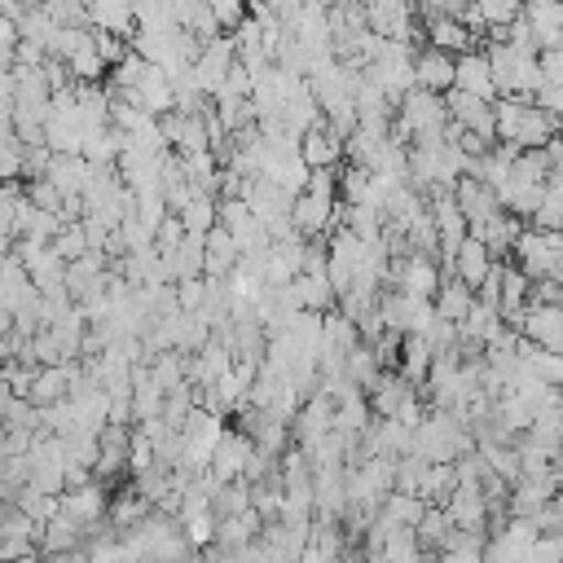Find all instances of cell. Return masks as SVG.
<instances>
[{
    "label": "cell",
    "mask_w": 563,
    "mask_h": 563,
    "mask_svg": "<svg viewBox=\"0 0 563 563\" xmlns=\"http://www.w3.org/2000/svg\"><path fill=\"white\" fill-rule=\"evenodd\" d=\"M519 334L528 339V343H537L541 352H554V356H563V303H528L523 312H519Z\"/></svg>",
    "instance_id": "obj_1"
},
{
    "label": "cell",
    "mask_w": 563,
    "mask_h": 563,
    "mask_svg": "<svg viewBox=\"0 0 563 563\" xmlns=\"http://www.w3.org/2000/svg\"><path fill=\"white\" fill-rule=\"evenodd\" d=\"M233 62H238V48H233L229 35L207 40L202 53H198V62H194V84H198V92H202V97H216L220 84H224V75L233 70Z\"/></svg>",
    "instance_id": "obj_2"
},
{
    "label": "cell",
    "mask_w": 563,
    "mask_h": 563,
    "mask_svg": "<svg viewBox=\"0 0 563 563\" xmlns=\"http://www.w3.org/2000/svg\"><path fill=\"white\" fill-rule=\"evenodd\" d=\"M251 449H255V444H251L238 427H224V435H220V440H216V449H211L207 475H211L216 484H233V479H242V466H246Z\"/></svg>",
    "instance_id": "obj_3"
},
{
    "label": "cell",
    "mask_w": 563,
    "mask_h": 563,
    "mask_svg": "<svg viewBox=\"0 0 563 563\" xmlns=\"http://www.w3.org/2000/svg\"><path fill=\"white\" fill-rule=\"evenodd\" d=\"M440 510L449 515V523L457 532H484L488 537V506H484V497H479L475 484H457Z\"/></svg>",
    "instance_id": "obj_4"
},
{
    "label": "cell",
    "mask_w": 563,
    "mask_h": 563,
    "mask_svg": "<svg viewBox=\"0 0 563 563\" xmlns=\"http://www.w3.org/2000/svg\"><path fill=\"white\" fill-rule=\"evenodd\" d=\"M330 427H334V400L317 391V396H312V400H303V405H299V413L290 418V440H295V449H303V444H312V440L330 435Z\"/></svg>",
    "instance_id": "obj_5"
},
{
    "label": "cell",
    "mask_w": 563,
    "mask_h": 563,
    "mask_svg": "<svg viewBox=\"0 0 563 563\" xmlns=\"http://www.w3.org/2000/svg\"><path fill=\"white\" fill-rule=\"evenodd\" d=\"M453 88H457V92H471V97H479V101H488V106L497 101V88H493V70H488L484 48L453 57Z\"/></svg>",
    "instance_id": "obj_6"
},
{
    "label": "cell",
    "mask_w": 563,
    "mask_h": 563,
    "mask_svg": "<svg viewBox=\"0 0 563 563\" xmlns=\"http://www.w3.org/2000/svg\"><path fill=\"white\" fill-rule=\"evenodd\" d=\"M413 88L444 97V92L453 88V57L440 53V48H427V44H422V48L413 53Z\"/></svg>",
    "instance_id": "obj_7"
},
{
    "label": "cell",
    "mask_w": 563,
    "mask_h": 563,
    "mask_svg": "<svg viewBox=\"0 0 563 563\" xmlns=\"http://www.w3.org/2000/svg\"><path fill=\"white\" fill-rule=\"evenodd\" d=\"M453 202H457V211L466 216V229H471V224H484L488 216L501 211V207H497V194H493L484 180H475V176H462V180L453 185Z\"/></svg>",
    "instance_id": "obj_8"
},
{
    "label": "cell",
    "mask_w": 563,
    "mask_h": 563,
    "mask_svg": "<svg viewBox=\"0 0 563 563\" xmlns=\"http://www.w3.org/2000/svg\"><path fill=\"white\" fill-rule=\"evenodd\" d=\"M493 264H497V260H493V255H488V251H484L475 238H466V242L453 251L449 277H453V282H462L466 290H479V286H484V277L493 273Z\"/></svg>",
    "instance_id": "obj_9"
},
{
    "label": "cell",
    "mask_w": 563,
    "mask_h": 563,
    "mask_svg": "<svg viewBox=\"0 0 563 563\" xmlns=\"http://www.w3.org/2000/svg\"><path fill=\"white\" fill-rule=\"evenodd\" d=\"M299 158H303L308 172H339V163H343V145L325 132V123H317L312 132L299 136Z\"/></svg>",
    "instance_id": "obj_10"
},
{
    "label": "cell",
    "mask_w": 563,
    "mask_h": 563,
    "mask_svg": "<svg viewBox=\"0 0 563 563\" xmlns=\"http://www.w3.org/2000/svg\"><path fill=\"white\" fill-rule=\"evenodd\" d=\"M88 176H92V167H88L79 154H53V158H48V172H44V180H48L62 198H84Z\"/></svg>",
    "instance_id": "obj_11"
},
{
    "label": "cell",
    "mask_w": 563,
    "mask_h": 563,
    "mask_svg": "<svg viewBox=\"0 0 563 563\" xmlns=\"http://www.w3.org/2000/svg\"><path fill=\"white\" fill-rule=\"evenodd\" d=\"M369 422H374V413H369L365 391H356V387H352L347 396H339V400H334V427H330V431H334L339 440H356Z\"/></svg>",
    "instance_id": "obj_12"
},
{
    "label": "cell",
    "mask_w": 563,
    "mask_h": 563,
    "mask_svg": "<svg viewBox=\"0 0 563 563\" xmlns=\"http://www.w3.org/2000/svg\"><path fill=\"white\" fill-rule=\"evenodd\" d=\"M471 303H475V290H466V286H462V282H453V277H444V282H440V290H435V299H431L435 317H440V321H449V325H457V330H462V321H466Z\"/></svg>",
    "instance_id": "obj_13"
},
{
    "label": "cell",
    "mask_w": 563,
    "mask_h": 563,
    "mask_svg": "<svg viewBox=\"0 0 563 563\" xmlns=\"http://www.w3.org/2000/svg\"><path fill=\"white\" fill-rule=\"evenodd\" d=\"M559 128H554V119L545 114V110H537V106H523V114H519V128H515V150H545L550 145V136H554Z\"/></svg>",
    "instance_id": "obj_14"
},
{
    "label": "cell",
    "mask_w": 563,
    "mask_h": 563,
    "mask_svg": "<svg viewBox=\"0 0 563 563\" xmlns=\"http://www.w3.org/2000/svg\"><path fill=\"white\" fill-rule=\"evenodd\" d=\"M409 396H413V387H409L400 374H383V378L369 387L365 400H369V413H374V418H396V409H400Z\"/></svg>",
    "instance_id": "obj_15"
},
{
    "label": "cell",
    "mask_w": 563,
    "mask_h": 563,
    "mask_svg": "<svg viewBox=\"0 0 563 563\" xmlns=\"http://www.w3.org/2000/svg\"><path fill=\"white\" fill-rule=\"evenodd\" d=\"M88 31H106V35H119V40H132L136 22H132V4H92L88 9Z\"/></svg>",
    "instance_id": "obj_16"
},
{
    "label": "cell",
    "mask_w": 563,
    "mask_h": 563,
    "mask_svg": "<svg viewBox=\"0 0 563 563\" xmlns=\"http://www.w3.org/2000/svg\"><path fill=\"white\" fill-rule=\"evenodd\" d=\"M343 378H347L356 391H365V396H369V387L383 378V369H378V361H374L369 343H356V347L347 352V361H343Z\"/></svg>",
    "instance_id": "obj_17"
},
{
    "label": "cell",
    "mask_w": 563,
    "mask_h": 563,
    "mask_svg": "<svg viewBox=\"0 0 563 563\" xmlns=\"http://www.w3.org/2000/svg\"><path fill=\"white\" fill-rule=\"evenodd\" d=\"M378 515L391 523V528H418V519L427 515V501L422 497H409V493H387L383 497V506H378Z\"/></svg>",
    "instance_id": "obj_18"
},
{
    "label": "cell",
    "mask_w": 563,
    "mask_h": 563,
    "mask_svg": "<svg viewBox=\"0 0 563 563\" xmlns=\"http://www.w3.org/2000/svg\"><path fill=\"white\" fill-rule=\"evenodd\" d=\"M449 532H453L449 515H444L440 506H427V515H422V519H418V528H413V541H418L427 554H440V550H444V541H449Z\"/></svg>",
    "instance_id": "obj_19"
},
{
    "label": "cell",
    "mask_w": 563,
    "mask_h": 563,
    "mask_svg": "<svg viewBox=\"0 0 563 563\" xmlns=\"http://www.w3.org/2000/svg\"><path fill=\"white\" fill-rule=\"evenodd\" d=\"M66 70H70V79L75 84H101V75H106V62L97 57V48H92V31L84 35V44L66 57Z\"/></svg>",
    "instance_id": "obj_20"
},
{
    "label": "cell",
    "mask_w": 563,
    "mask_h": 563,
    "mask_svg": "<svg viewBox=\"0 0 563 563\" xmlns=\"http://www.w3.org/2000/svg\"><path fill=\"white\" fill-rule=\"evenodd\" d=\"M246 510H251V484H246V479L220 484V493H216V506H211V515H216V519H238V515H246Z\"/></svg>",
    "instance_id": "obj_21"
},
{
    "label": "cell",
    "mask_w": 563,
    "mask_h": 563,
    "mask_svg": "<svg viewBox=\"0 0 563 563\" xmlns=\"http://www.w3.org/2000/svg\"><path fill=\"white\" fill-rule=\"evenodd\" d=\"M510 180L515 185H545L550 180V158L545 150H519L515 167H510Z\"/></svg>",
    "instance_id": "obj_22"
},
{
    "label": "cell",
    "mask_w": 563,
    "mask_h": 563,
    "mask_svg": "<svg viewBox=\"0 0 563 563\" xmlns=\"http://www.w3.org/2000/svg\"><path fill=\"white\" fill-rule=\"evenodd\" d=\"M176 220H180V229H185L189 238H207V233L216 229V198H194Z\"/></svg>",
    "instance_id": "obj_23"
},
{
    "label": "cell",
    "mask_w": 563,
    "mask_h": 563,
    "mask_svg": "<svg viewBox=\"0 0 563 563\" xmlns=\"http://www.w3.org/2000/svg\"><path fill=\"white\" fill-rule=\"evenodd\" d=\"M475 9H479L484 31H506V26L519 18L523 4H510V0H484V4H475Z\"/></svg>",
    "instance_id": "obj_24"
},
{
    "label": "cell",
    "mask_w": 563,
    "mask_h": 563,
    "mask_svg": "<svg viewBox=\"0 0 563 563\" xmlns=\"http://www.w3.org/2000/svg\"><path fill=\"white\" fill-rule=\"evenodd\" d=\"M211 18H216V31H220V35H233V31L246 22V4H233V0H211Z\"/></svg>",
    "instance_id": "obj_25"
},
{
    "label": "cell",
    "mask_w": 563,
    "mask_h": 563,
    "mask_svg": "<svg viewBox=\"0 0 563 563\" xmlns=\"http://www.w3.org/2000/svg\"><path fill=\"white\" fill-rule=\"evenodd\" d=\"M150 466H154V444H150V440H145V435H141V431L132 427V449H128V471H132V475H145Z\"/></svg>",
    "instance_id": "obj_26"
},
{
    "label": "cell",
    "mask_w": 563,
    "mask_h": 563,
    "mask_svg": "<svg viewBox=\"0 0 563 563\" xmlns=\"http://www.w3.org/2000/svg\"><path fill=\"white\" fill-rule=\"evenodd\" d=\"M537 70H541L545 84L563 88V44H559V48H541V53H537Z\"/></svg>",
    "instance_id": "obj_27"
},
{
    "label": "cell",
    "mask_w": 563,
    "mask_h": 563,
    "mask_svg": "<svg viewBox=\"0 0 563 563\" xmlns=\"http://www.w3.org/2000/svg\"><path fill=\"white\" fill-rule=\"evenodd\" d=\"M528 563H563V545L559 537H537L528 550Z\"/></svg>",
    "instance_id": "obj_28"
},
{
    "label": "cell",
    "mask_w": 563,
    "mask_h": 563,
    "mask_svg": "<svg viewBox=\"0 0 563 563\" xmlns=\"http://www.w3.org/2000/svg\"><path fill=\"white\" fill-rule=\"evenodd\" d=\"M528 303H563V282H532V295H528Z\"/></svg>",
    "instance_id": "obj_29"
},
{
    "label": "cell",
    "mask_w": 563,
    "mask_h": 563,
    "mask_svg": "<svg viewBox=\"0 0 563 563\" xmlns=\"http://www.w3.org/2000/svg\"><path fill=\"white\" fill-rule=\"evenodd\" d=\"M559 44H563V31H559Z\"/></svg>",
    "instance_id": "obj_30"
}]
</instances>
